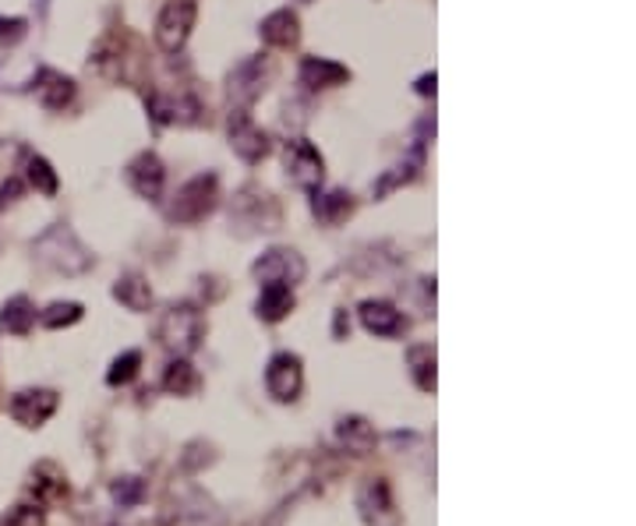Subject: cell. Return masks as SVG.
Listing matches in <instances>:
<instances>
[{
    "instance_id": "1",
    "label": "cell",
    "mask_w": 636,
    "mask_h": 526,
    "mask_svg": "<svg viewBox=\"0 0 636 526\" xmlns=\"http://www.w3.org/2000/svg\"><path fill=\"white\" fill-rule=\"evenodd\" d=\"M32 254L36 262H43L46 269H54L61 276H81L92 269V251L78 241V233L68 223H54L46 227L36 241H32Z\"/></svg>"
},
{
    "instance_id": "2",
    "label": "cell",
    "mask_w": 636,
    "mask_h": 526,
    "mask_svg": "<svg viewBox=\"0 0 636 526\" xmlns=\"http://www.w3.org/2000/svg\"><path fill=\"white\" fill-rule=\"evenodd\" d=\"M156 339L166 353H174V358H191V353L202 347L206 339V318H202V308L191 300H180V304H171V308L163 311L160 326H156Z\"/></svg>"
},
{
    "instance_id": "3",
    "label": "cell",
    "mask_w": 636,
    "mask_h": 526,
    "mask_svg": "<svg viewBox=\"0 0 636 526\" xmlns=\"http://www.w3.org/2000/svg\"><path fill=\"white\" fill-rule=\"evenodd\" d=\"M96 75H103L107 81H131L139 85L142 72H145V61H142V50L139 43L128 36V32H110L96 43L92 50V61Z\"/></svg>"
},
{
    "instance_id": "4",
    "label": "cell",
    "mask_w": 636,
    "mask_h": 526,
    "mask_svg": "<svg viewBox=\"0 0 636 526\" xmlns=\"http://www.w3.org/2000/svg\"><path fill=\"white\" fill-rule=\"evenodd\" d=\"M163 526H223V508L198 484H180L163 508Z\"/></svg>"
},
{
    "instance_id": "5",
    "label": "cell",
    "mask_w": 636,
    "mask_h": 526,
    "mask_svg": "<svg viewBox=\"0 0 636 526\" xmlns=\"http://www.w3.org/2000/svg\"><path fill=\"white\" fill-rule=\"evenodd\" d=\"M279 201L262 191L259 184H244V188L233 195L230 206V223H238L244 233H259V230H276L279 227Z\"/></svg>"
},
{
    "instance_id": "6",
    "label": "cell",
    "mask_w": 636,
    "mask_h": 526,
    "mask_svg": "<svg viewBox=\"0 0 636 526\" xmlns=\"http://www.w3.org/2000/svg\"><path fill=\"white\" fill-rule=\"evenodd\" d=\"M216 201H220V177L198 174L174 195L166 216H171L174 223H198V219H206L216 209Z\"/></svg>"
},
{
    "instance_id": "7",
    "label": "cell",
    "mask_w": 636,
    "mask_h": 526,
    "mask_svg": "<svg viewBox=\"0 0 636 526\" xmlns=\"http://www.w3.org/2000/svg\"><path fill=\"white\" fill-rule=\"evenodd\" d=\"M276 78V64L273 57H265V54H255V57H248L241 61L238 67L230 72V85H227V92L230 99L238 107H251L255 99H262V92L270 89V81Z\"/></svg>"
},
{
    "instance_id": "8",
    "label": "cell",
    "mask_w": 636,
    "mask_h": 526,
    "mask_svg": "<svg viewBox=\"0 0 636 526\" xmlns=\"http://www.w3.org/2000/svg\"><path fill=\"white\" fill-rule=\"evenodd\" d=\"M354 505H358V516L364 526H404V516H399L393 487L386 478H364Z\"/></svg>"
},
{
    "instance_id": "9",
    "label": "cell",
    "mask_w": 636,
    "mask_h": 526,
    "mask_svg": "<svg viewBox=\"0 0 636 526\" xmlns=\"http://www.w3.org/2000/svg\"><path fill=\"white\" fill-rule=\"evenodd\" d=\"M195 19H198L195 0H166L156 19V43L163 54H180L195 29Z\"/></svg>"
},
{
    "instance_id": "10",
    "label": "cell",
    "mask_w": 636,
    "mask_h": 526,
    "mask_svg": "<svg viewBox=\"0 0 636 526\" xmlns=\"http://www.w3.org/2000/svg\"><path fill=\"white\" fill-rule=\"evenodd\" d=\"M305 273H308V265L294 248H270L255 265H251V276L262 286H290V291L305 280Z\"/></svg>"
},
{
    "instance_id": "11",
    "label": "cell",
    "mask_w": 636,
    "mask_h": 526,
    "mask_svg": "<svg viewBox=\"0 0 636 526\" xmlns=\"http://www.w3.org/2000/svg\"><path fill=\"white\" fill-rule=\"evenodd\" d=\"M227 134H230V149L233 156H241L244 163H262L265 156H270V134H265L255 121H251L248 107H238L230 110L227 117Z\"/></svg>"
},
{
    "instance_id": "12",
    "label": "cell",
    "mask_w": 636,
    "mask_h": 526,
    "mask_svg": "<svg viewBox=\"0 0 636 526\" xmlns=\"http://www.w3.org/2000/svg\"><path fill=\"white\" fill-rule=\"evenodd\" d=\"M300 388H305V364H300L297 353H276V358L265 364V393L276 403H297Z\"/></svg>"
},
{
    "instance_id": "13",
    "label": "cell",
    "mask_w": 636,
    "mask_h": 526,
    "mask_svg": "<svg viewBox=\"0 0 636 526\" xmlns=\"http://www.w3.org/2000/svg\"><path fill=\"white\" fill-rule=\"evenodd\" d=\"M283 166H287V174H290V180L297 184V188H305V191H315L326 177V163H322L318 149L308 139H290L287 142V149H283Z\"/></svg>"
},
{
    "instance_id": "14",
    "label": "cell",
    "mask_w": 636,
    "mask_h": 526,
    "mask_svg": "<svg viewBox=\"0 0 636 526\" xmlns=\"http://www.w3.org/2000/svg\"><path fill=\"white\" fill-rule=\"evenodd\" d=\"M149 113H153V121L156 124H180V128H188V124H198L202 121V103L191 96V92H153L149 96Z\"/></svg>"
},
{
    "instance_id": "15",
    "label": "cell",
    "mask_w": 636,
    "mask_h": 526,
    "mask_svg": "<svg viewBox=\"0 0 636 526\" xmlns=\"http://www.w3.org/2000/svg\"><path fill=\"white\" fill-rule=\"evenodd\" d=\"M61 396L54 388H19L8 403V414L22 424V428H43V424L57 414Z\"/></svg>"
},
{
    "instance_id": "16",
    "label": "cell",
    "mask_w": 636,
    "mask_h": 526,
    "mask_svg": "<svg viewBox=\"0 0 636 526\" xmlns=\"http://www.w3.org/2000/svg\"><path fill=\"white\" fill-rule=\"evenodd\" d=\"M124 180L135 195L156 201L163 195V184H166V166H163V160L156 156V152H139V156L128 163Z\"/></svg>"
},
{
    "instance_id": "17",
    "label": "cell",
    "mask_w": 636,
    "mask_h": 526,
    "mask_svg": "<svg viewBox=\"0 0 636 526\" xmlns=\"http://www.w3.org/2000/svg\"><path fill=\"white\" fill-rule=\"evenodd\" d=\"M361 326L372 332V336H382V339H393V336H404L407 332V318L399 308H393L390 300H364L361 308Z\"/></svg>"
},
{
    "instance_id": "18",
    "label": "cell",
    "mask_w": 636,
    "mask_h": 526,
    "mask_svg": "<svg viewBox=\"0 0 636 526\" xmlns=\"http://www.w3.org/2000/svg\"><path fill=\"white\" fill-rule=\"evenodd\" d=\"M379 442V435L372 428V420L368 417H358V414H350V417H340L337 420V446L350 456H368L375 449Z\"/></svg>"
},
{
    "instance_id": "19",
    "label": "cell",
    "mask_w": 636,
    "mask_h": 526,
    "mask_svg": "<svg viewBox=\"0 0 636 526\" xmlns=\"http://www.w3.org/2000/svg\"><path fill=\"white\" fill-rule=\"evenodd\" d=\"M259 36H262V43H270L276 50H294L300 43V19L290 8H279L270 19H262Z\"/></svg>"
},
{
    "instance_id": "20",
    "label": "cell",
    "mask_w": 636,
    "mask_h": 526,
    "mask_svg": "<svg viewBox=\"0 0 636 526\" xmlns=\"http://www.w3.org/2000/svg\"><path fill=\"white\" fill-rule=\"evenodd\" d=\"M350 78V72L343 64L329 61V57H305L300 61V85H308L311 92H322V89H337Z\"/></svg>"
},
{
    "instance_id": "21",
    "label": "cell",
    "mask_w": 636,
    "mask_h": 526,
    "mask_svg": "<svg viewBox=\"0 0 636 526\" xmlns=\"http://www.w3.org/2000/svg\"><path fill=\"white\" fill-rule=\"evenodd\" d=\"M36 99L46 107V110H64L72 107L75 99V81L68 75L61 72H50V67H43L40 78H36Z\"/></svg>"
},
{
    "instance_id": "22",
    "label": "cell",
    "mask_w": 636,
    "mask_h": 526,
    "mask_svg": "<svg viewBox=\"0 0 636 526\" xmlns=\"http://www.w3.org/2000/svg\"><path fill=\"white\" fill-rule=\"evenodd\" d=\"M32 326H36V304H32L25 294L8 297V300H4V308H0V332L29 336Z\"/></svg>"
},
{
    "instance_id": "23",
    "label": "cell",
    "mask_w": 636,
    "mask_h": 526,
    "mask_svg": "<svg viewBox=\"0 0 636 526\" xmlns=\"http://www.w3.org/2000/svg\"><path fill=\"white\" fill-rule=\"evenodd\" d=\"M113 300H121L128 311H149L153 308V286H149V280L142 273H128L113 283Z\"/></svg>"
},
{
    "instance_id": "24",
    "label": "cell",
    "mask_w": 636,
    "mask_h": 526,
    "mask_svg": "<svg viewBox=\"0 0 636 526\" xmlns=\"http://www.w3.org/2000/svg\"><path fill=\"white\" fill-rule=\"evenodd\" d=\"M358 209V201L350 191H329V195H315L311 201V212L318 223H326V227H340L343 219H350Z\"/></svg>"
},
{
    "instance_id": "25",
    "label": "cell",
    "mask_w": 636,
    "mask_h": 526,
    "mask_svg": "<svg viewBox=\"0 0 636 526\" xmlns=\"http://www.w3.org/2000/svg\"><path fill=\"white\" fill-rule=\"evenodd\" d=\"M294 311V291L290 286H262V294L255 300V315L262 321H283Z\"/></svg>"
},
{
    "instance_id": "26",
    "label": "cell",
    "mask_w": 636,
    "mask_h": 526,
    "mask_svg": "<svg viewBox=\"0 0 636 526\" xmlns=\"http://www.w3.org/2000/svg\"><path fill=\"white\" fill-rule=\"evenodd\" d=\"M198 385H202V379H198V371L191 368L188 358H174L171 364H166L163 371V388L171 396H195Z\"/></svg>"
},
{
    "instance_id": "27",
    "label": "cell",
    "mask_w": 636,
    "mask_h": 526,
    "mask_svg": "<svg viewBox=\"0 0 636 526\" xmlns=\"http://www.w3.org/2000/svg\"><path fill=\"white\" fill-rule=\"evenodd\" d=\"M29 491H32V495H36V502L43 505L46 498H64V495H68V481H64V473H61L54 463H40L36 470H32Z\"/></svg>"
},
{
    "instance_id": "28",
    "label": "cell",
    "mask_w": 636,
    "mask_h": 526,
    "mask_svg": "<svg viewBox=\"0 0 636 526\" xmlns=\"http://www.w3.org/2000/svg\"><path fill=\"white\" fill-rule=\"evenodd\" d=\"M407 364H410V379L421 393H435V347L428 343H417L407 350Z\"/></svg>"
},
{
    "instance_id": "29",
    "label": "cell",
    "mask_w": 636,
    "mask_h": 526,
    "mask_svg": "<svg viewBox=\"0 0 636 526\" xmlns=\"http://www.w3.org/2000/svg\"><path fill=\"white\" fill-rule=\"evenodd\" d=\"M81 315H86V308H81L78 300H54L50 308L40 315V321L46 329H72L81 321Z\"/></svg>"
},
{
    "instance_id": "30",
    "label": "cell",
    "mask_w": 636,
    "mask_h": 526,
    "mask_svg": "<svg viewBox=\"0 0 636 526\" xmlns=\"http://www.w3.org/2000/svg\"><path fill=\"white\" fill-rule=\"evenodd\" d=\"M139 368H142V353H139V350L117 353V358L110 361V368H107V385H110V388H121V385H128V382H135Z\"/></svg>"
},
{
    "instance_id": "31",
    "label": "cell",
    "mask_w": 636,
    "mask_h": 526,
    "mask_svg": "<svg viewBox=\"0 0 636 526\" xmlns=\"http://www.w3.org/2000/svg\"><path fill=\"white\" fill-rule=\"evenodd\" d=\"M25 174H29V184H32V188H36L40 195H46V198H54V195H57V188H61L57 169L50 166L43 156H29Z\"/></svg>"
},
{
    "instance_id": "32",
    "label": "cell",
    "mask_w": 636,
    "mask_h": 526,
    "mask_svg": "<svg viewBox=\"0 0 636 526\" xmlns=\"http://www.w3.org/2000/svg\"><path fill=\"white\" fill-rule=\"evenodd\" d=\"M110 495H113V502L121 505V508H135L145 498V481L135 478V473H128V478H117L110 484Z\"/></svg>"
},
{
    "instance_id": "33",
    "label": "cell",
    "mask_w": 636,
    "mask_h": 526,
    "mask_svg": "<svg viewBox=\"0 0 636 526\" xmlns=\"http://www.w3.org/2000/svg\"><path fill=\"white\" fill-rule=\"evenodd\" d=\"M29 22L19 19V14H0V50H11L25 40Z\"/></svg>"
},
{
    "instance_id": "34",
    "label": "cell",
    "mask_w": 636,
    "mask_h": 526,
    "mask_svg": "<svg viewBox=\"0 0 636 526\" xmlns=\"http://www.w3.org/2000/svg\"><path fill=\"white\" fill-rule=\"evenodd\" d=\"M0 526H43V505H14L11 516H4Z\"/></svg>"
},
{
    "instance_id": "35",
    "label": "cell",
    "mask_w": 636,
    "mask_h": 526,
    "mask_svg": "<svg viewBox=\"0 0 636 526\" xmlns=\"http://www.w3.org/2000/svg\"><path fill=\"white\" fill-rule=\"evenodd\" d=\"M22 195V180L19 177H11V180H4L0 184V212H4V206H11L14 198Z\"/></svg>"
},
{
    "instance_id": "36",
    "label": "cell",
    "mask_w": 636,
    "mask_h": 526,
    "mask_svg": "<svg viewBox=\"0 0 636 526\" xmlns=\"http://www.w3.org/2000/svg\"><path fill=\"white\" fill-rule=\"evenodd\" d=\"M417 92H421V96H435V72L417 78Z\"/></svg>"
},
{
    "instance_id": "37",
    "label": "cell",
    "mask_w": 636,
    "mask_h": 526,
    "mask_svg": "<svg viewBox=\"0 0 636 526\" xmlns=\"http://www.w3.org/2000/svg\"><path fill=\"white\" fill-rule=\"evenodd\" d=\"M343 332H350V321H347V311L337 315V339H343Z\"/></svg>"
}]
</instances>
